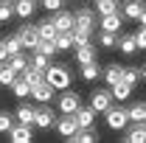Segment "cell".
<instances>
[{
    "label": "cell",
    "mask_w": 146,
    "mask_h": 143,
    "mask_svg": "<svg viewBox=\"0 0 146 143\" xmlns=\"http://www.w3.org/2000/svg\"><path fill=\"white\" fill-rule=\"evenodd\" d=\"M0 3H3V0H0Z\"/></svg>",
    "instance_id": "cell-45"
},
{
    "label": "cell",
    "mask_w": 146,
    "mask_h": 143,
    "mask_svg": "<svg viewBox=\"0 0 146 143\" xmlns=\"http://www.w3.org/2000/svg\"><path fill=\"white\" fill-rule=\"evenodd\" d=\"M90 107L96 109V112H107V109L112 107V90L96 87V90L90 93Z\"/></svg>",
    "instance_id": "cell-6"
},
{
    "label": "cell",
    "mask_w": 146,
    "mask_h": 143,
    "mask_svg": "<svg viewBox=\"0 0 146 143\" xmlns=\"http://www.w3.org/2000/svg\"><path fill=\"white\" fill-rule=\"evenodd\" d=\"M14 115H17V121H20V124H28V126H34V118H36V107H28V104H20Z\"/></svg>",
    "instance_id": "cell-21"
},
{
    "label": "cell",
    "mask_w": 146,
    "mask_h": 143,
    "mask_svg": "<svg viewBox=\"0 0 146 143\" xmlns=\"http://www.w3.org/2000/svg\"><path fill=\"white\" fill-rule=\"evenodd\" d=\"M127 112H129V121H146V101H135Z\"/></svg>",
    "instance_id": "cell-31"
},
{
    "label": "cell",
    "mask_w": 146,
    "mask_h": 143,
    "mask_svg": "<svg viewBox=\"0 0 146 143\" xmlns=\"http://www.w3.org/2000/svg\"><path fill=\"white\" fill-rule=\"evenodd\" d=\"M39 6H42V9H48V11L54 14V11H59V9L65 6V0H39Z\"/></svg>",
    "instance_id": "cell-39"
},
{
    "label": "cell",
    "mask_w": 146,
    "mask_h": 143,
    "mask_svg": "<svg viewBox=\"0 0 146 143\" xmlns=\"http://www.w3.org/2000/svg\"><path fill=\"white\" fill-rule=\"evenodd\" d=\"M79 129V124H76V118L73 115H62V118H56V132L65 138V140H70V135Z\"/></svg>",
    "instance_id": "cell-12"
},
{
    "label": "cell",
    "mask_w": 146,
    "mask_h": 143,
    "mask_svg": "<svg viewBox=\"0 0 146 143\" xmlns=\"http://www.w3.org/2000/svg\"><path fill=\"white\" fill-rule=\"evenodd\" d=\"M14 79H17V70H14L9 62H3V65H0V84H3V87H11Z\"/></svg>",
    "instance_id": "cell-26"
},
{
    "label": "cell",
    "mask_w": 146,
    "mask_h": 143,
    "mask_svg": "<svg viewBox=\"0 0 146 143\" xmlns=\"http://www.w3.org/2000/svg\"><path fill=\"white\" fill-rule=\"evenodd\" d=\"M98 45H101V48H115V45H118V34L101 31V34H98Z\"/></svg>",
    "instance_id": "cell-34"
},
{
    "label": "cell",
    "mask_w": 146,
    "mask_h": 143,
    "mask_svg": "<svg viewBox=\"0 0 146 143\" xmlns=\"http://www.w3.org/2000/svg\"><path fill=\"white\" fill-rule=\"evenodd\" d=\"M0 65H3V62H0Z\"/></svg>",
    "instance_id": "cell-44"
},
{
    "label": "cell",
    "mask_w": 146,
    "mask_h": 143,
    "mask_svg": "<svg viewBox=\"0 0 146 143\" xmlns=\"http://www.w3.org/2000/svg\"><path fill=\"white\" fill-rule=\"evenodd\" d=\"M121 25H124V14H118V11H112V14H104V17H101V31H112V34H118Z\"/></svg>",
    "instance_id": "cell-14"
},
{
    "label": "cell",
    "mask_w": 146,
    "mask_h": 143,
    "mask_svg": "<svg viewBox=\"0 0 146 143\" xmlns=\"http://www.w3.org/2000/svg\"><path fill=\"white\" fill-rule=\"evenodd\" d=\"M121 140L124 143H146V121H129Z\"/></svg>",
    "instance_id": "cell-4"
},
{
    "label": "cell",
    "mask_w": 146,
    "mask_h": 143,
    "mask_svg": "<svg viewBox=\"0 0 146 143\" xmlns=\"http://www.w3.org/2000/svg\"><path fill=\"white\" fill-rule=\"evenodd\" d=\"M143 9H146V3L143 0H124V20H138L141 14H143Z\"/></svg>",
    "instance_id": "cell-15"
},
{
    "label": "cell",
    "mask_w": 146,
    "mask_h": 143,
    "mask_svg": "<svg viewBox=\"0 0 146 143\" xmlns=\"http://www.w3.org/2000/svg\"><path fill=\"white\" fill-rule=\"evenodd\" d=\"M96 115H98V112H96L93 107H79L76 112H73L76 124L82 126V129H87V126H93V124H96Z\"/></svg>",
    "instance_id": "cell-13"
},
{
    "label": "cell",
    "mask_w": 146,
    "mask_h": 143,
    "mask_svg": "<svg viewBox=\"0 0 146 143\" xmlns=\"http://www.w3.org/2000/svg\"><path fill=\"white\" fill-rule=\"evenodd\" d=\"M11 17H14V3L11 0H3L0 3V23H9Z\"/></svg>",
    "instance_id": "cell-35"
},
{
    "label": "cell",
    "mask_w": 146,
    "mask_h": 143,
    "mask_svg": "<svg viewBox=\"0 0 146 143\" xmlns=\"http://www.w3.org/2000/svg\"><path fill=\"white\" fill-rule=\"evenodd\" d=\"M11 93H14L17 98H28V95H31V84H28V81L17 73V79L11 81Z\"/></svg>",
    "instance_id": "cell-22"
},
{
    "label": "cell",
    "mask_w": 146,
    "mask_h": 143,
    "mask_svg": "<svg viewBox=\"0 0 146 143\" xmlns=\"http://www.w3.org/2000/svg\"><path fill=\"white\" fill-rule=\"evenodd\" d=\"M9 140L11 143H31L34 140V132H31V126L28 124H14L11 129H9Z\"/></svg>",
    "instance_id": "cell-11"
},
{
    "label": "cell",
    "mask_w": 146,
    "mask_h": 143,
    "mask_svg": "<svg viewBox=\"0 0 146 143\" xmlns=\"http://www.w3.org/2000/svg\"><path fill=\"white\" fill-rule=\"evenodd\" d=\"M45 81L54 84L56 90H68L70 87V70H68V65H48L45 68Z\"/></svg>",
    "instance_id": "cell-1"
},
{
    "label": "cell",
    "mask_w": 146,
    "mask_h": 143,
    "mask_svg": "<svg viewBox=\"0 0 146 143\" xmlns=\"http://www.w3.org/2000/svg\"><path fill=\"white\" fill-rule=\"evenodd\" d=\"M104 121H107V126L112 129V132H124L129 124V112L121 107H110L107 112H104Z\"/></svg>",
    "instance_id": "cell-3"
},
{
    "label": "cell",
    "mask_w": 146,
    "mask_h": 143,
    "mask_svg": "<svg viewBox=\"0 0 146 143\" xmlns=\"http://www.w3.org/2000/svg\"><path fill=\"white\" fill-rule=\"evenodd\" d=\"M76 62H79V65H87V62H96V45H93V42H84V45H76Z\"/></svg>",
    "instance_id": "cell-17"
},
{
    "label": "cell",
    "mask_w": 146,
    "mask_h": 143,
    "mask_svg": "<svg viewBox=\"0 0 146 143\" xmlns=\"http://www.w3.org/2000/svg\"><path fill=\"white\" fill-rule=\"evenodd\" d=\"M6 62H9V65H11V68H14L17 73H23L25 68H28V56L23 54V51H17V54H11L9 59H6Z\"/></svg>",
    "instance_id": "cell-29"
},
{
    "label": "cell",
    "mask_w": 146,
    "mask_h": 143,
    "mask_svg": "<svg viewBox=\"0 0 146 143\" xmlns=\"http://www.w3.org/2000/svg\"><path fill=\"white\" fill-rule=\"evenodd\" d=\"M54 25L56 31H73V14L70 11H65V9H59V11H54Z\"/></svg>",
    "instance_id": "cell-16"
},
{
    "label": "cell",
    "mask_w": 146,
    "mask_h": 143,
    "mask_svg": "<svg viewBox=\"0 0 146 143\" xmlns=\"http://www.w3.org/2000/svg\"><path fill=\"white\" fill-rule=\"evenodd\" d=\"M54 42H56V51H59V54H62V51H70L73 48V31H59Z\"/></svg>",
    "instance_id": "cell-25"
},
{
    "label": "cell",
    "mask_w": 146,
    "mask_h": 143,
    "mask_svg": "<svg viewBox=\"0 0 146 143\" xmlns=\"http://www.w3.org/2000/svg\"><path fill=\"white\" fill-rule=\"evenodd\" d=\"M70 140H73V143H96V140H98V132H96L93 126H87V129H82V126H79V129L70 135Z\"/></svg>",
    "instance_id": "cell-18"
},
{
    "label": "cell",
    "mask_w": 146,
    "mask_h": 143,
    "mask_svg": "<svg viewBox=\"0 0 146 143\" xmlns=\"http://www.w3.org/2000/svg\"><path fill=\"white\" fill-rule=\"evenodd\" d=\"M96 11L104 17V14H112L118 11V0H96Z\"/></svg>",
    "instance_id": "cell-32"
},
{
    "label": "cell",
    "mask_w": 146,
    "mask_h": 143,
    "mask_svg": "<svg viewBox=\"0 0 146 143\" xmlns=\"http://www.w3.org/2000/svg\"><path fill=\"white\" fill-rule=\"evenodd\" d=\"M56 93H59V90H56L54 84H48V81H39L36 87H31V98H34L36 104H51Z\"/></svg>",
    "instance_id": "cell-7"
},
{
    "label": "cell",
    "mask_w": 146,
    "mask_h": 143,
    "mask_svg": "<svg viewBox=\"0 0 146 143\" xmlns=\"http://www.w3.org/2000/svg\"><path fill=\"white\" fill-rule=\"evenodd\" d=\"M138 79H141V68H124V73H121V81H127V84H138Z\"/></svg>",
    "instance_id": "cell-33"
},
{
    "label": "cell",
    "mask_w": 146,
    "mask_h": 143,
    "mask_svg": "<svg viewBox=\"0 0 146 143\" xmlns=\"http://www.w3.org/2000/svg\"><path fill=\"white\" fill-rule=\"evenodd\" d=\"M135 42H138V48H146V25L138 28V34H135Z\"/></svg>",
    "instance_id": "cell-40"
},
{
    "label": "cell",
    "mask_w": 146,
    "mask_h": 143,
    "mask_svg": "<svg viewBox=\"0 0 146 143\" xmlns=\"http://www.w3.org/2000/svg\"><path fill=\"white\" fill-rule=\"evenodd\" d=\"M112 98H118V101H127L129 95H132V84H127V81H118V84H112Z\"/></svg>",
    "instance_id": "cell-27"
},
{
    "label": "cell",
    "mask_w": 146,
    "mask_h": 143,
    "mask_svg": "<svg viewBox=\"0 0 146 143\" xmlns=\"http://www.w3.org/2000/svg\"><path fill=\"white\" fill-rule=\"evenodd\" d=\"M20 76H23V79H25V81H28L31 87H36L39 81H45V70H36V68H31V65H28L25 70L20 73Z\"/></svg>",
    "instance_id": "cell-24"
},
{
    "label": "cell",
    "mask_w": 146,
    "mask_h": 143,
    "mask_svg": "<svg viewBox=\"0 0 146 143\" xmlns=\"http://www.w3.org/2000/svg\"><path fill=\"white\" fill-rule=\"evenodd\" d=\"M98 76H101L98 62H87V65H82V79H84V81H96Z\"/></svg>",
    "instance_id": "cell-28"
},
{
    "label": "cell",
    "mask_w": 146,
    "mask_h": 143,
    "mask_svg": "<svg viewBox=\"0 0 146 143\" xmlns=\"http://www.w3.org/2000/svg\"><path fill=\"white\" fill-rule=\"evenodd\" d=\"M121 73H124V68H121V65H107V68L101 70V79L112 87V84H118V81H121Z\"/></svg>",
    "instance_id": "cell-20"
},
{
    "label": "cell",
    "mask_w": 146,
    "mask_h": 143,
    "mask_svg": "<svg viewBox=\"0 0 146 143\" xmlns=\"http://www.w3.org/2000/svg\"><path fill=\"white\" fill-rule=\"evenodd\" d=\"M36 25H39V39H56L59 31H56V25H54V20H51V17H48V20H39Z\"/></svg>",
    "instance_id": "cell-23"
},
{
    "label": "cell",
    "mask_w": 146,
    "mask_h": 143,
    "mask_svg": "<svg viewBox=\"0 0 146 143\" xmlns=\"http://www.w3.org/2000/svg\"><path fill=\"white\" fill-rule=\"evenodd\" d=\"M9 59V48H6V39H0V62Z\"/></svg>",
    "instance_id": "cell-41"
},
{
    "label": "cell",
    "mask_w": 146,
    "mask_h": 143,
    "mask_svg": "<svg viewBox=\"0 0 146 143\" xmlns=\"http://www.w3.org/2000/svg\"><path fill=\"white\" fill-rule=\"evenodd\" d=\"M118 51L124 56H132L135 51H138V42H135V34H124L118 36Z\"/></svg>",
    "instance_id": "cell-19"
},
{
    "label": "cell",
    "mask_w": 146,
    "mask_h": 143,
    "mask_svg": "<svg viewBox=\"0 0 146 143\" xmlns=\"http://www.w3.org/2000/svg\"><path fill=\"white\" fill-rule=\"evenodd\" d=\"M17 36H20V42H23V48H36V42H39V25H28V20H25V25H20L17 28Z\"/></svg>",
    "instance_id": "cell-5"
},
{
    "label": "cell",
    "mask_w": 146,
    "mask_h": 143,
    "mask_svg": "<svg viewBox=\"0 0 146 143\" xmlns=\"http://www.w3.org/2000/svg\"><path fill=\"white\" fill-rule=\"evenodd\" d=\"M34 126L36 129H51V126H56V112L48 107V104H39V107H36Z\"/></svg>",
    "instance_id": "cell-8"
},
{
    "label": "cell",
    "mask_w": 146,
    "mask_h": 143,
    "mask_svg": "<svg viewBox=\"0 0 146 143\" xmlns=\"http://www.w3.org/2000/svg\"><path fill=\"white\" fill-rule=\"evenodd\" d=\"M14 3V17L20 20H31L39 9V0H11Z\"/></svg>",
    "instance_id": "cell-10"
},
{
    "label": "cell",
    "mask_w": 146,
    "mask_h": 143,
    "mask_svg": "<svg viewBox=\"0 0 146 143\" xmlns=\"http://www.w3.org/2000/svg\"><path fill=\"white\" fill-rule=\"evenodd\" d=\"M6 48H9V56L11 54H17V51H23V42H20V36H6Z\"/></svg>",
    "instance_id": "cell-37"
},
{
    "label": "cell",
    "mask_w": 146,
    "mask_h": 143,
    "mask_svg": "<svg viewBox=\"0 0 146 143\" xmlns=\"http://www.w3.org/2000/svg\"><path fill=\"white\" fill-rule=\"evenodd\" d=\"M82 107V95L76 93V90H59V101H56V109L62 112V115H73L76 109Z\"/></svg>",
    "instance_id": "cell-2"
},
{
    "label": "cell",
    "mask_w": 146,
    "mask_h": 143,
    "mask_svg": "<svg viewBox=\"0 0 146 143\" xmlns=\"http://www.w3.org/2000/svg\"><path fill=\"white\" fill-rule=\"evenodd\" d=\"M90 31H82V28H73V45H84V42H90Z\"/></svg>",
    "instance_id": "cell-38"
},
{
    "label": "cell",
    "mask_w": 146,
    "mask_h": 143,
    "mask_svg": "<svg viewBox=\"0 0 146 143\" xmlns=\"http://www.w3.org/2000/svg\"><path fill=\"white\" fill-rule=\"evenodd\" d=\"M28 65H31V68H36V70H45V68L51 65V56L39 54V51H31V59H28Z\"/></svg>",
    "instance_id": "cell-30"
},
{
    "label": "cell",
    "mask_w": 146,
    "mask_h": 143,
    "mask_svg": "<svg viewBox=\"0 0 146 143\" xmlns=\"http://www.w3.org/2000/svg\"><path fill=\"white\" fill-rule=\"evenodd\" d=\"M73 28H82V31H96V14H93L90 9H79L76 14H73Z\"/></svg>",
    "instance_id": "cell-9"
},
{
    "label": "cell",
    "mask_w": 146,
    "mask_h": 143,
    "mask_svg": "<svg viewBox=\"0 0 146 143\" xmlns=\"http://www.w3.org/2000/svg\"><path fill=\"white\" fill-rule=\"evenodd\" d=\"M138 23H141V25H146V9H143V14L138 17Z\"/></svg>",
    "instance_id": "cell-42"
},
{
    "label": "cell",
    "mask_w": 146,
    "mask_h": 143,
    "mask_svg": "<svg viewBox=\"0 0 146 143\" xmlns=\"http://www.w3.org/2000/svg\"><path fill=\"white\" fill-rule=\"evenodd\" d=\"M11 126H14V115L3 109V112H0V135H9V129H11Z\"/></svg>",
    "instance_id": "cell-36"
},
{
    "label": "cell",
    "mask_w": 146,
    "mask_h": 143,
    "mask_svg": "<svg viewBox=\"0 0 146 143\" xmlns=\"http://www.w3.org/2000/svg\"><path fill=\"white\" fill-rule=\"evenodd\" d=\"M141 79H143V81H146V68H141Z\"/></svg>",
    "instance_id": "cell-43"
}]
</instances>
